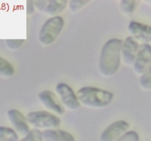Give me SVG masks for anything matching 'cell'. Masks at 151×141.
<instances>
[{
    "label": "cell",
    "mask_w": 151,
    "mask_h": 141,
    "mask_svg": "<svg viewBox=\"0 0 151 141\" xmlns=\"http://www.w3.org/2000/svg\"><path fill=\"white\" fill-rule=\"evenodd\" d=\"M122 41L111 38L106 41L102 48L99 57V70L105 77L116 74L120 66Z\"/></svg>",
    "instance_id": "obj_1"
},
{
    "label": "cell",
    "mask_w": 151,
    "mask_h": 141,
    "mask_svg": "<svg viewBox=\"0 0 151 141\" xmlns=\"http://www.w3.org/2000/svg\"><path fill=\"white\" fill-rule=\"evenodd\" d=\"M80 103L91 108L101 109L112 103L114 94L107 90L93 86H85L77 91Z\"/></svg>",
    "instance_id": "obj_2"
},
{
    "label": "cell",
    "mask_w": 151,
    "mask_h": 141,
    "mask_svg": "<svg viewBox=\"0 0 151 141\" xmlns=\"http://www.w3.org/2000/svg\"><path fill=\"white\" fill-rule=\"evenodd\" d=\"M65 21L60 16H53L47 19L40 29L38 40L44 46L52 44L64 27Z\"/></svg>",
    "instance_id": "obj_3"
},
{
    "label": "cell",
    "mask_w": 151,
    "mask_h": 141,
    "mask_svg": "<svg viewBox=\"0 0 151 141\" xmlns=\"http://www.w3.org/2000/svg\"><path fill=\"white\" fill-rule=\"evenodd\" d=\"M26 118L28 123L37 129H44L46 130L57 129L61 123L58 116L44 110L30 112L27 114Z\"/></svg>",
    "instance_id": "obj_4"
},
{
    "label": "cell",
    "mask_w": 151,
    "mask_h": 141,
    "mask_svg": "<svg viewBox=\"0 0 151 141\" xmlns=\"http://www.w3.org/2000/svg\"><path fill=\"white\" fill-rule=\"evenodd\" d=\"M56 92L63 105L70 110H75L81 106L77 93L66 82H60L56 85Z\"/></svg>",
    "instance_id": "obj_5"
},
{
    "label": "cell",
    "mask_w": 151,
    "mask_h": 141,
    "mask_svg": "<svg viewBox=\"0 0 151 141\" xmlns=\"http://www.w3.org/2000/svg\"><path fill=\"white\" fill-rule=\"evenodd\" d=\"M130 124L126 120H116L103 130L100 137V141H116L128 132Z\"/></svg>",
    "instance_id": "obj_6"
},
{
    "label": "cell",
    "mask_w": 151,
    "mask_h": 141,
    "mask_svg": "<svg viewBox=\"0 0 151 141\" xmlns=\"http://www.w3.org/2000/svg\"><path fill=\"white\" fill-rule=\"evenodd\" d=\"M151 66V45L142 43L139 46L133 67L137 74L142 75Z\"/></svg>",
    "instance_id": "obj_7"
},
{
    "label": "cell",
    "mask_w": 151,
    "mask_h": 141,
    "mask_svg": "<svg viewBox=\"0 0 151 141\" xmlns=\"http://www.w3.org/2000/svg\"><path fill=\"white\" fill-rule=\"evenodd\" d=\"M66 0H38L34 1L35 7L40 11L53 16H59L68 4Z\"/></svg>",
    "instance_id": "obj_8"
},
{
    "label": "cell",
    "mask_w": 151,
    "mask_h": 141,
    "mask_svg": "<svg viewBox=\"0 0 151 141\" xmlns=\"http://www.w3.org/2000/svg\"><path fill=\"white\" fill-rule=\"evenodd\" d=\"M128 32L137 41L151 45V26L142 22L131 21L128 26Z\"/></svg>",
    "instance_id": "obj_9"
},
{
    "label": "cell",
    "mask_w": 151,
    "mask_h": 141,
    "mask_svg": "<svg viewBox=\"0 0 151 141\" xmlns=\"http://www.w3.org/2000/svg\"><path fill=\"white\" fill-rule=\"evenodd\" d=\"M38 97L41 104L46 109L53 112L58 115H63L65 113V109L57 96L52 91L50 90H44L38 94Z\"/></svg>",
    "instance_id": "obj_10"
},
{
    "label": "cell",
    "mask_w": 151,
    "mask_h": 141,
    "mask_svg": "<svg viewBox=\"0 0 151 141\" xmlns=\"http://www.w3.org/2000/svg\"><path fill=\"white\" fill-rule=\"evenodd\" d=\"M139 45L135 38L128 36L122 41L121 55L124 63L128 66H133L135 62Z\"/></svg>",
    "instance_id": "obj_11"
},
{
    "label": "cell",
    "mask_w": 151,
    "mask_h": 141,
    "mask_svg": "<svg viewBox=\"0 0 151 141\" xmlns=\"http://www.w3.org/2000/svg\"><path fill=\"white\" fill-rule=\"evenodd\" d=\"M7 116L13 126L14 130L24 137L29 132V126L27 120L26 116L24 115L19 110L16 109H11L7 111Z\"/></svg>",
    "instance_id": "obj_12"
},
{
    "label": "cell",
    "mask_w": 151,
    "mask_h": 141,
    "mask_svg": "<svg viewBox=\"0 0 151 141\" xmlns=\"http://www.w3.org/2000/svg\"><path fill=\"white\" fill-rule=\"evenodd\" d=\"M42 134L44 141H75L72 134L63 129H46Z\"/></svg>",
    "instance_id": "obj_13"
},
{
    "label": "cell",
    "mask_w": 151,
    "mask_h": 141,
    "mask_svg": "<svg viewBox=\"0 0 151 141\" xmlns=\"http://www.w3.org/2000/svg\"><path fill=\"white\" fill-rule=\"evenodd\" d=\"M0 141H19V135L12 128L0 126Z\"/></svg>",
    "instance_id": "obj_14"
},
{
    "label": "cell",
    "mask_w": 151,
    "mask_h": 141,
    "mask_svg": "<svg viewBox=\"0 0 151 141\" xmlns=\"http://www.w3.org/2000/svg\"><path fill=\"white\" fill-rule=\"evenodd\" d=\"M15 73L13 65L6 59L0 56V76L3 77H11Z\"/></svg>",
    "instance_id": "obj_15"
},
{
    "label": "cell",
    "mask_w": 151,
    "mask_h": 141,
    "mask_svg": "<svg viewBox=\"0 0 151 141\" xmlns=\"http://www.w3.org/2000/svg\"><path fill=\"white\" fill-rule=\"evenodd\" d=\"M139 1L136 0H122L119 3L120 10L124 14L131 15L137 8Z\"/></svg>",
    "instance_id": "obj_16"
},
{
    "label": "cell",
    "mask_w": 151,
    "mask_h": 141,
    "mask_svg": "<svg viewBox=\"0 0 151 141\" xmlns=\"http://www.w3.org/2000/svg\"><path fill=\"white\" fill-rule=\"evenodd\" d=\"M139 85L145 90H151V66L144 73L141 75L139 78Z\"/></svg>",
    "instance_id": "obj_17"
},
{
    "label": "cell",
    "mask_w": 151,
    "mask_h": 141,
    "mask_svg": "<svg viewBox=\"0 0 151 141\" xmlns=\"http://www.w3.org/2000/svg\"><path fill=\"white\" fill-rule=\"evenodd\" d=\"M20 141H44L42 132L37 129H32Z\"/></svg>",
    "instance_id": "obj_18"
},
{
    "label": "cell",
    "mask_w": 151,
    "mask_h": 141,
    "mask_svg": "<svg viewBox=\"0 0 151 141\" xmlns=\"http://www.w3.org/2000/svg\"><path fill=\"white\" fill-rule=\"evenodd\" d=\"M89 3V1H84V0H72L69 1V10L72 13H77L81 10L83 7H85L87 4Z\"/></svg>",
    "instance_id": "obj_19"
},
{
    "label": "cell",
    "mask_w": 151,
    "mask_h": 141,
    "mask_svg": "<svg viewBox=\"0 0 151 141\" xmlns=\"http://www.w3.org/2000/svg\"><path fill=\"white\" fill-rule=\"evenodd\" d=\"M116 141H139V135L134 130L128 131Z\"/></svg>",
    "instance_id": "obj_20"
},
{
    "label": "cell",
    "mask_w": 151,
    "mask_h": 141,
    "mask_svg": "<svg viewBox=\"0 0 151 141\" xmlns=\"http://www.w3.org/2000/svg\"><path fill=\"white\" fill-rule=\"evenodd\" d=\"M24 41V39H7L5 40V44L10 49L16 50L23 45Z\"/></svg>",
    "instance_id": "obj_21"
},
{
    "label": "cell",
    "mask_w": 151,
    "mask_h": 141,
    "mask_svg": "<svg viewBox=\"0 0 151 141\" xmlns=\"http://www.w3.org/2000/svg\"><path fill=\"white\" fill-rule=\"evenodd\" d=\"M35 4H34V1H28L27 2V12L28 15H31L35 11Z\"/></svg>",
    "instance_id": "obj_22"
},
{
    "label": "cell",
    "mask_w": 151,
    "mask_h": 141,
    "mask_svg": "<svg viewBox=\"0 0 151 141\" xmlns=\"http://www.w3.org/2000/svg\"><path fill=\"white\" fill-rule=\"evenodd\" d=\"M145 2L147 3V4H150V5H151V0H150V1H145Z\"/></svg>",
    "instance_id": "obj_23"
}]
</instances>
